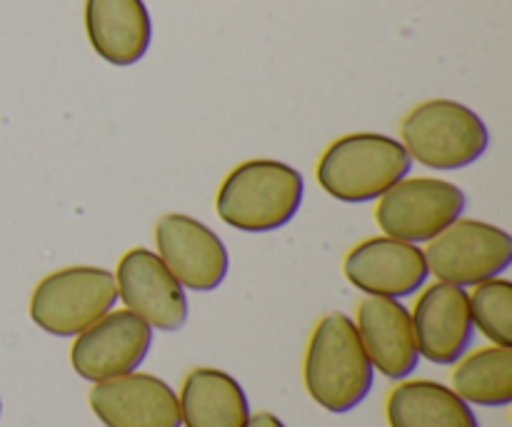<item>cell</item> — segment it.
I'll return each mask as SVG.
<instances>
[{
  "label": "cell",
  "mask_w": 512,
  "mask_h": 427,
  "mask_svg": "<svg viewBox=\"0 0 512 427\" xmlns=\"http://www.w3.org/2000/svg\"><path fill=\"white\" fill-rule=\"evenodd\" d=\"M450 388L468 405L508 408L512 403V348L488 345L455 363Z\"/></svg>",
  "instance_id": "ac0fdd59"
},
{
  "label": "cell",
  "mask_w": 512,
  "mask_h": 427,
  "mask_svg": "<svg viewBox=\"0 0 512 427\" xmlns=\"http://www.w3.org/2000/svg\"><path fill=\"white\" fill-rule=\"evenodd\" d=\"M155 253L175 280L193 293H213L228 278V248L213 228L193 215H163L155 225Z\"/></svg>",
  "instance_id": "9c48e42d"
},
{
  "label": "cell",
  "mask_w": 512,
  "mask_h": 427,
  "mask_svg": "<svg viewBox=\"0 0 512 427\" xmlns=\"http://www.w3.org/2000/svg\"><path fill=\"white\" fill-rule=\"evenodd\" d=\"M413 318L420 360L433 365H455L475 340L468 290L450 283L425 285L418 293Z\"/></svg>",
  "instance_id": "7c38bea8"
},
{
  "label": "cell",
  "mask_w": 512,
  "mask_h": 427,
  "mask_svg": "<svg viewBox=\"0 0 512 427\" xmlns=\"http://www.w3.org/2000/svg\"><path fill=\"white\" fill-rule=\"evenodd\" d=\"M343 275L360 293L393 300L413 298L430 280L423 248L390 235L355 245L345 255Z\"/></svg>",
  "instance_id": "8fae6325"
},
{
  "label": "cell",
  "mask_w": 512,
  "mask_h": 427,
  "mask_svg": "<svg viewBox=\"0 0 512 427\" xmlns=\"http://www.w3.org/2000/svg\"><path fill=\"white\" fill-rule=\"evenodd\" d=\"M178 405L183 427H245L253 415L243 385L218 368L190 370Z\"/></svg>",
  "instance_id": "2e32d148"
},
{
  "label": "cell",
  "mask_w": 512,
  "mask_h": 427,
  "mask_svg": "<svg viewBox=\"0 0 512 427\" xmlns=\"http://www.w3.org/2000/svg\"><path fill=\"white\" fill-rule=\"evenodd\" d=\"M0 415H3V400H0Z\"/></svg>",
  "instance_id": "44dd1931"
},
{
  "label": "cell",
  "mask_w": 512,
  "mask_h": 427,
  "mask_svg": "<svg viewBox=\"0 0 512 427\" xmlns=\"http://www.w3.org/2000/svg\"><path fill=\"white\" fill-rule=\"evenodd\" d=\"M85 35L98 58L130 68L148 55L153 20L145 0H85Z\"/></svg>",
  "instance_id": "9a60e30c"
},
{
  "label": "cell",
  "mask_w": 512,
  "mask_h": 427,
  "mask_svg": "<svg viewBox=\"0 0 512 427\" xmlns=\"http://www.w3.org/2000/svg\"><path fill=\"white\" fill-rule=\"evenodd\" d=\"M245 427H288V425H285L283 420L273 413H255V415H250L248 425Z\"/></svg>",
  "instance_id": "ffe728a7"
},
{
  "label": "cell",
  "mask_w": 512,
  "mask_h": 427,
  "mask_svg": "<svg viewBox=\"0 0 512 427\" xmlns=\"http://www.w3.org/2000/svg\"><path fill=\"white\" fill-rule=\"evenodd\" d=\"M423 253L433 278L468 290L508 273L512 238L508 230L485 220L458 218L435 235Z\"/></svg>",
  "instance_id": "8992f818"
},
{
  "label": "cell",
  "mask_w": 512,
  "mask_h": 427,
  "mask_svg": "<svg viewBox=\"0 0 512 427\" xmlns=\"http://www.w3.org/2000/svg\"><path fill=\"white\" fill-rule=\"evenodd\" d=\"M375 203V223L383 235L423 245L463 218L468 198L450 180L405 175Z\"/></svg>",
  "instance_id": "52a82bcc"
},
{
  "label": "cell",
  "mask_w": 512,
  "mask_h": 427,
  "mask_svg": "<svg viewBox=\"0 0 512 427\" xmlns=\"http://www.w3.org/2000/svg\"><path fill=\"white\" fill-rule=\"evenodd\" d=\"M118 300L153 330L175 333L188 323V290L165 268L155 250L133 248L115 268Z\"/></svg>",
  "instance_id": "30bf717a"
},
{
  "label": "cell",
  "mask_w": 512,
  "mask_h": 427,
  "mask_svg": "<svg viewBox=\"0 0 512 427\" xmlns=\"http://www.w3.org/2000/svg\"><path fill=\"white\" fill-rule=\"evenodd\" d=\"M400 143L418 165L450 173L470 168L488 153L490 130L468 105L433 98L405 115L400 123Z\"/></svg>",
  "instance_id": "277c9868"
},
{
  "label": "cell",
  "mask_w": 512,
  "mask_h": 427,
  "mask_svg": "<svg viewBox=\"0 0 512 427\" xmlns=\"http://www.w3.org/2000/svg\"><path fill=\"white\" fill-rule=\"evenodd\" d=\"M118 303L115 275L98 265H70L45 275L30 295V320L53 338H75Z\"/></svg>",
  "instance_id": "5b68a950"
},
{
  "label": "cell",
  "mask_w": 512,
  "mask_h": 427,
  "mask_svg": "<svg viewBox=\"0 0 512 427\" xmlns=\"http://www.w3.org/2000/svg\"><path fill=\"white\" fill-rule=\"evenodd\" d=\"M88 403L105 427H183L178 393L163 378L140 370L95 383Z\"/></svg>",
  "instance_id": "4fadbf2b"
},
{
  "label": "cell",
  "mask_w": 512,
  "mask_h": 427,
  "mask_svg": "<svg viewBox=\"0 0 512 427\" xmlns=\"http://www.w3.org/2000/svg\"><path fill=\"white\" fill-rule=\"evenodd\" d=\"M390 427H480L473 405L438 380H400L388 395Z\"/></svg>",
  "instance_id": "e0dca14e"
},
{
  "label": "cell",
  "mask_w": 512,
  "mask_h": 427,
  "mask_svg": "<svg viewBox=\"0 0 512 427\" xmlns=\"http://www.w3.org/2000/svg\"><path fill=\"white\" fill-rule=\"evenodd\" d=\"M153 333L155 330L138 315L113 308L75 335L70 345V365L75 375L90 385L135 373L153 350Z\"/></svg>",
  "instance_id": "ba28073f"
},
{
  "label": "cell",
  "mask_w": 512,
  "mask_h": 427,
  "mask_svg": "<svg viewBox=\"0 0 512 427\" xmlns=\"http://www.w3.org/2000/svg\"><path fill=\"white\" fill-rule=\"evenodd\" d=\"M305 180L283 160L253 158L235 165L215 195V213L240 233L285 228L303 205Z\"/></svg>",
  "instance_id": "7a4b0ae2"
},
{
  "label": "cell",
  "mask_w": 512,
  "mask_h": 427,
  "mask_svg": "<svg viewBox=\"0 0 512 427\" xmlns=\"http://www.w3.org/2000/svg\"><path fill=\"white\" fill-rule=\"evenodd\" d=\"M303 383L310 400L333 415L353 413L368 400L375 368L365 353L353 318L328 313L318 320L303 360Z\"/></svg>",
  "instance_id": "6da1fadb"
},
{
  "label": "cell",
  "mask_w": 512,
  "mask_h": 427,
  "mask_svg": "<svg viewBox=\"0 0 512 427\" xmlns=\"http://www.w3.org/2000/svg\"><path fill=\"white\" fill-rule=\"evenodd\" d=\"M413 160L398 138L383 133H350L333 140L318 160V185L348 205L375 203L410 175Z\"/></svg>",
  "instance_id": "3957f363"
},
{
  "label": "cell",
  "mask_w": 512,
  "mask_h": 427,
  "mask_svg": "<svg viewBox=\"0 0 512 427\" xmlns=\"http://www.w3.org/2000/svg\"><path fill=\"white\" fill-rule=\"evenodd\" d=\"M470 298V315L475 330L493 345L512 348V283L508 278H493L475 285Z\"/></svg>",
  "instance_id": "d6986e66"
},
{
  "label": "cell",
  "mask_w": 512,
  "mask_h": 427,
  "mask_svg": "<svg viewBox=\"0 0 512 427\" xmlns=\"http://www.w3.org/2000/svg\"><path fill=\"white\" fill-rule=\"evenodd\" d=\"M353 323L375 373L395 383L413 378L420 365V353L410 310L400 300L368 295L358 305Z\"/></svg>",
  "instance_id": "5bb4252c"
}]
</instances>
